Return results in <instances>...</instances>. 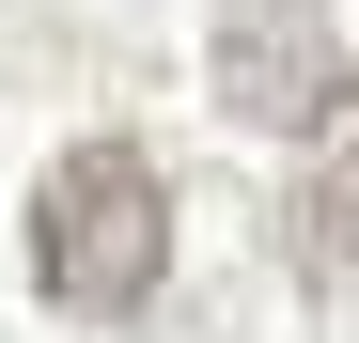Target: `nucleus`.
<instances>
[{"label":"nucleus","instance_id":"nucleus-1","mask_svg":"<svg viewBox=\"0 0 359 343\" xmlns=\"http://www.w3.org/2000/svg\"><path fill=\"white\" fill-rule=\"evenodd\" d=\"M156 281H172V188H156V156L141 141H63L32 172V297L79 312V328H126V312H156Z\"/></svg>","mask_w":359,"mask_h":343},{"label":"nucleus","instance_id":"nucleus-2","mask_svg":"<svg viewBox=\"0 0 359 343\" xmlns=\"http://www.w3.org/2000/svg\"><path fill=\"white\" fill-rule=\"evenodd\" d=\"M219 94L250 125H344V31L313 0H234L219 16Z\"/></svg>","mask_w":359,"mask_h":343}]
</instances>
